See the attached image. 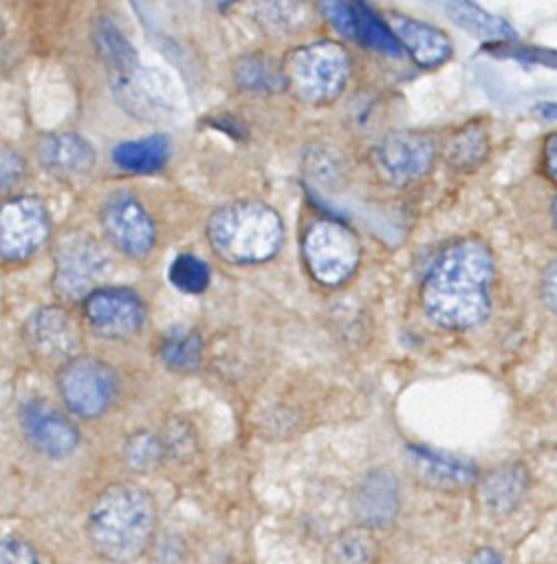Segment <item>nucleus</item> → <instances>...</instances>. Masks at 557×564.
<instances>
[{"mask_svg":"<svg viewBox=\"0 0 557 564\" xmlns=\"http://www.w3.org/2000/svg\"><path fill=\"white\" fill-rule=\"evenodd\" d=\"M493 256L480 240L447 247L427 271L421 289L425 315L443 328L465 330L480 324L491 308Z\"/></svg>","mask_w":557,"mask_h":564,"instance_id":"obj_1","label":"nucleus"},{"mask_svg":"<svg viewBox=\"0 0 557 564\" xmlns=\"http://www.w3.org/2000/svg\"><path fill=\"white\" fill-rule=\"evenodd\" d=\"M156 507L152 496L132 482L106 487L88 513V540L110 562H132L152 542Z\"/></svg>","mask_w":557,"mask_h":564,"instance_id":"obj_2","label":"nucleus"},{"mask_svg":"<svg viewBox=\"0 0 557 564\" xmlns=\"http://www.w3.org/2000/svg\"><path fill=\"white\" fill-rule=\"evenodd\" d=\"M284 227L273 207L260 200H236L218 207L207 220V240L231 264H260L282 245Z\"/></svg>","mask_w":557,"mask_h":564,"instance_id":"obj_3","label":"nucleus"},{"mask_svg":"<svg viewBox=\"0 0 557 564\" xmlns=\"http://www.w3.org/2000/svg\"><path fill=\"white\" fill-rule=\"evenodd\" d=\"M282 66L286 88L308 106L335 101L350 77V57L346 48L332 40L295 48Z\"/></svg>","mask_w":557,"mask_h":564,"instance_id":"obj_4","label":"nucleus"},{"mask_svg":"<svg viewBox=\"0 0 557 564\" xmlns=\"http://www.w3.org/2000/svg\"><path fill=\"white\" fill-rule=\"evenodd\" d=\"M53 291L57 297L77 302L101 289L108 275L110 258L95 236L86 231L64 234L53 251Z\"/></svg>","mask_w":557,"mask_h":564,"instance_id":"obj_5","label":"nucleus"},{"mask_svg":"<svg viewBox=\"0 0 557 564\" xmlns=\"http://www.w3.org/2000/svg\"><path fill=\"white\" fill-rule=\"evenodd\" d=\"M302 256L313 280L324 286H339L357 271L361 245L343 223L321 218L304 231Z\"/></svg>","mask_w":557,"mask_h":564,"instance_id":"obj_6","label":"nucleus"},{"mask_svg":"<svg viewBox=\"0 0 557 564\" xmlns=\"http://www.w3.org/2000/svg\"><path fill=\"white\" fill-rule=\"evenodd\" d=\"M51 236V216L35 196H7L0 200V262L31 260Z\"/></svg>","mask_w":557,"mask_h":564,"instance_id":"obj_7","label":"nucleus"},{"mask_svg":"<svg viewBox=\"0 0 557 564\" xmlns=\"http://www.w3.org/2000/svg\"><path fill=\"white\" fill-rule=\"evenodd\" d=\"M57 388L73 414L97 419L112 405L119 383L114 370L106 361L79 355L59 368Z\"/></svg>","mask_w":557,"mask_h":564,"instance_id":"obj_8","label":"nucleus"},{"mask_svg":"<svg viewBox=\"0 0 557 564\" xmlns=\"http://www.w3.org/2000/svg\"><path fill=\"white\" fill-rule=\"evenodd\" d=\"M99 223L108 242L128 258L141 260L156 245V225L132 192H112L99 209Z\"/></svg>","mask_w":557,"mask_h":564,"instance_id":"obj_9","label":"nucleus"},{"mask_svg":"<svg viewBox=\"0 0 557 564\" xmlns=\"http://www.w3.org/2000/svg\"><path fill=\"white\" fill-rule=\"evenodd\" d=\"M84 317L90 328L108 339H123L139 333L145 324V304L128 286H101L84 302Z\"/></svg>","mask_w":557,"mask_h":564,"instance_id":"obj_10","label":"nucleus"},{"mask_svg":"<svg viewBox=\"0 0 557 564\" xmlns=\"http://www.w3.org/2000/svg\"><path fill=\"white\" fill-rule=\"evenodd\" d=\"M434 156V139L416 130L390 132L374 150L379 172L394 185H407L421 178L432 167Z\"/></svg>","mask_w":557,"mask_h":564,"instance_id":"obj_11","label":"nucleus"},{"mask_svg":"<svg viewBox=\"0 0 557 564\" xmlns=\"http://www.w3.org/2000/svg\"><path fill=\"white\" fill-rule=\"evenodd\" d=\"M24 339L31 352L44 361H62V366L81 350V330L73 315L62 306L37 308L24 326Z\"/></svg>","mask_w":557,"mask_h":564,"instance_id":"obj_12","label":"nucleus"},{"mask_svg":"<svg viewBox=\"0 0 557 564\" xmlns=\"http://www.w3.org/2000/svg\"><path fill=\"white\" fill-rule=\"evenodd\" d=\"M20 427L29 445L46 458H66L79 445V432L44 399H29L20 408Z\"/></svg>","mask_w":557,"mask_h":564,"instance_id":"obj_13","label":"nucleus"},{"mask_svg":"<svg viewBox=\"0 0 557 564\" xmlns=\"http://www.w3.org/2000/svg\"><path fill=\"white\" fill-rule=\"evenodd\" d=\"M354 513L365 529H381L392 524L398 513L396 478L385 469L370 471L357 487Z\"/></svg>","mask_w":557,"mask_h":564,"instance_id":"obj_14","label":"nucleus"},{"mask_svg":"<svg viewBox=\"0 0 557 564\" xmlns=\"http://www.w3.org/2000/svg\"><path fill=\"white\" fill-rule=\"evenodd\" d=\"M387 26L392 29L401 48L407 51L421 66H438L454 53L449 37L423 20H414L409 15H392Z\"/></svg>","mask_w":557,"mask_h":564,"instance_id":"obj_15","label":"nucleus"},{"mask_svg":"<svg viewBox=\"0 0 557 564\" xmlns=\"http://www.w3.org/2000/svg\"><path fill=\"white\" fill-rule=\"evenodd\" d=\"M37 156L51 174L62 178L81 176L95 165L92 145L75 132H55L44 137L37 145Z\"/></svg>","mask_w":557,"mask_h":564,"instance_id":"obj_16","label":"nucleus"},{"mask_svg":"<svg viewBox=\"0 0 557 564\" xmlns=\"http://www.w3.org/2000/svg\"><path fill=\"white\" fill-rule=\"evenodd\" d=\"M409 463H412L414 471L418 474V478H423L427 485L440 487V489L467 487L478 476L476 465L471 460L447 454V452L421 447V445L409 447Z\"/></svg>","mask_w":557,"mask_h":564,"instance_id":"obj_17","label":"nucleus"},{"mask_svg":"<svg viewBox=\"0 0 557 564\" xmlns=\"http://www.w3.org/2000/svg\"><path fill=\"white\" fill-rule=\"evenodd\" d=\"M172 154L167 134H148L128 139L114 145L112 161L121 172L128 174H154L161 172Z\"/></svg>","mask_w":557,"mask_h":564,"instance_id":"obj_18","label":"nucleus"},{"mask_svg":"<svg viewBox=\"0 0 557 564\" xmlns=\"http://www.w3.org/2000/svg\"><path fill=\"white\" fill-rule=\"evenodd\" d=\"M92 42L103 66L112 73L114 84L130 79L139 70V57L132 42L112 20H97L92 29Z\"/></svg>","mask_w":557,"mask_h":564,"instance_id":"obj_19","label":"nucleus"},{"mask_svg":"<svg viewBox=\"0 0 557 564\" xmlns=\"http://www.w3.org/2000/svg\"><path fill=\"white\" fill-rule=\"evenodd\" d=\"M528 489V474L522 465H502L491 469L480 482V498L482 505L495 513L504 516L511 513L522 500Z\"/></svg>","mask_w":557,"mask_h":564,"instance_id":"obj_20","label":"nucleus"},{"mask_svg":"<svg viewBox=\"0 0 557 564\" xmlns=\"http://www.w3.org/2000/svg\"><path fill=\"white\" fill-rule=\"evenodd\" d=\"M159 359L172 372H192L203 361V337L192 326H172L159 341Z\"/></svg>","mask_w":557,"mask_h":564,"instance_id":"obj_21","label":"nucleus"},{"mask_svg":"<svg viewBox=\"0 0 557 564\" xmlns=\"http://www.w3.org/2000/svg\"><path fill=\"white\" fill-rule=\"evenodd\" d=\"M233 82L240 90L251 95H273L286 88L284 66L258 53L244 55L233 64Z\"/></svg>","mask_w":557,"mask_h":564,"instance_id":"obj_22","label":"nucleus"},{"mask_svg":"<svg viewBox=\"0 0 557 564\" xmlns=\"http://www.w3.org/2000/svg\"><path fill=\"white\" fill-rule=\"evenodd\" d=\"M379 553L376 540L370 529L354 527L346 529L330 540L326 546V564H374Z\"/></svg>","mask_w":557,"mask_h":564,"instance_id":"obj_23","label":"nucleus"},{"mask_svg":"<svg viewBox=\"0 0 557 564\" xmlns=\"http://www.w3.org/2000/svg\"><path fill=\"white\" fill-rule=\"evenodd\" d=\"M489 154V134L478 123H467L447 143V163L458 170H473Z\"/></svg>","mask_w":557,"mask_h":564,"instance_id":"obj_24","label":"nucleus"},{"mask_svg":"<svg viewBox=\"0 0 557 564\" xmlns=\"http://www.w3.org/2000/svg\"><path fill=\"white\" fill-rule=\"evenodd\" d=\"M352 11H354V37L359 42H363L370 48H376L385 55L403 53V48H401L398 40L394 37L392 29L387 26V22H383L368 4L352 2Z\"/></svg>","mask_w":557,"mask_h":564,"instance_id":"obj_25","label":"nucleus"},{"mask_svg":"<svg viewBox=\"0 0 557 564\" xmlns=\"http://www.w3.org/2000/svg\"><path fill=\"white\" fill-rule=\"evenodd\" d=\"M167 278L174 289L189 295H198L211 282V269L203 258L194 253H178L167 269Z\"/></svg>","mask_w":557,"mask_h":564,"instance_id":"obj_26","label":"nucleus"},{"mask_svg":"<svg viewBox=\"0 0 557 564\" xmlns=\"http://www.w3.org/2000/svg\"><path fill=\"white\" fill-rule=\"evenodd\" d=\"M447 11L454 13L456 22H460L465 29H471L480 33V37H506L511 35V29L500 18H493L491 13L482 11L476 4L467 2H451L447 4Z\"/></svg>","mask_w":557,"mask_h":564,"instance_id":"obj_27","label":"nucleus"},{"mask_svg":"<svg viewBox=\"0 0 557 564\" xmlns=\"http://www.w3.org/2000/svg\"><path fill=\"white\" fill-rule=\"evenodd\" d=\"M123 458L132 469L150 471L163 458V441L152 432H134L123 445Z\"/></svg>","mask_w":557,"mask_h":564,"instance_id":"obj_28","label":"nucleus"},{"mask_svg":"<svg viewBox=\"0 0 557 564\" xmlns=\"http://www.w3.org/2000/svg\"><path fill=\"white\" fill-rule=\"evenodd\" d=\"M24 156L9 145H0V196L9 194L20 183L24 178Z\"/></svg>","mask_w":557,"mask_h":564,"instance_id":"obj_29","label":"nucleus"},{"mask_svg":"<svg viewBox=\"0 0 557 564\" xmlns=\"http://www.w3.org/2000/svg\"><path fill=\"white\" fill-rule=\"evenodd\" d=\"M0 564H42L37 551L22 538H0Z\"/></svg>","mask_w":557,"mask_h":564,"instance_id":"obj_30","label":"nucleus"},{"mask_svg":"<svg viewBox=\"0 0 557 564\" xmlns=\"http://www.w3.org/2000/svg\"><path fill=\"white\" fill-rule=\"evenodd\" d=\"M324 15L328 18V22L343 35L354 37V11H352V2H324L321 4Z\"/></svg>","mask_w":557,"mask_h":564,"instance_id":"obj_31","label":"nucleus"},{"mask_svg":"<svg viewBox=\"0 0 557 564\" xmlns=\"http://www.w3.org/2000/svg\"><path fill=\"white\" fill-rule=\"evenodd\" d=\"M539 291H542L544 304L557 315V258L546 264V269L542 273Z\"/></svg>","mask_w":557,"mask_h":564,"instance_id":"obj_32","label":"nucleus"},{"mask_svg":"<svg viewBox=\"0 0 557 564\" xmlns=\"http://www.w3.org/2000/svg\"><path fill=\"white\" fill-rule=\"evenodd\" d=\"M539 161H542V170L544 174L557 183V132L548 134L544 145H542V154H539Z\"/></svg>","mask_w":557,"mask_h":564,"instance_id":"obj_33","label":"nucleus"},{"mask_svg":"<svg viewBox=\"0 0 557 564\" xmlns=\"http://www.w3.org/2000/svg\"><path fill=\"white\" fill-rule=\"evenodd\" d=\"M467 564H504V560L493 549H478Z\"/></svg>","mask_w":557,"mask_h":564,"instance_id":"obj_34","label":"nucleus"},{"mask_svg":"<svg viewBox=\"0 0 557 564\" xmlns=\"http://www.w3.org/2000/svg\"><path fill=\"white\" fill-rule=\"evenodd\" d=\"M550 214H553V223L557 227V196L553 198V205H550Z\"/></svg>","mask_w":557,"mask_h":564,"instance_id":"obj_35","label":"nucleus"}]
</instances>
